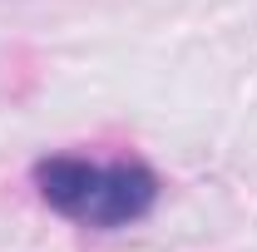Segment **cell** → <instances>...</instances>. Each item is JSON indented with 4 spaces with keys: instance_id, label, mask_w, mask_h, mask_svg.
Here are the masks:
<instances>
[{
    "instance_id": "obj_1",
    "label": "cell",
    "mask_w": 257,
    "mask_h": 252,
    "mask_svg": "<svg viewBox=\"0 0 257 252\" xmlns=\"http://www.w3.org/2000/svg\"><path fill=\"white\" fill-rule=\"evenodd\" d=\"M35 183L55 213L84 222V227H128L159 203L154 168H144L134 158L94 163V158L60 154L35 168Z\"/></svg>"
}]
</instances>
